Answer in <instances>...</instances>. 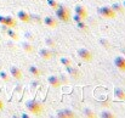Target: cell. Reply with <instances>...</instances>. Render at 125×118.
<instances>
[{
	"label": "cell",
	"instance_id": "16",
	"mask_svg": "<svg viewBox=\"0 0 125 118\" xmlns=\"http://www.w3.org/2000/svg\"><path fill=\"white\" fill-rule=\"evenodd\" d=\"M67 72H68L71 76H73V77H78V76H79V72H78L75 68H73L72 66H68V67H67Z\"/></svg>",
	"mask_w": 125,
	"mask_h": 118
},
{
	"label": "cell",
	"instance_id": "1",
	"mask_svg": "<svg viewBox=\"0 0 125 118\" xmlns=\"http://www.w3.org/2000/svg\"><path fill=\"white\" fill-rule=\"evenodd\" d=\"M26 107H27V110H28L31 113H33L34 116H40L42 113V106L40 104H38L35 100H29V101H27V102H26Z\"/></svg>",
	"mask_w": 125,
	"mask_h": 118
},
{
	"label": "cell",
	"instance_id": "19",
	"mask_svg": "<svg viewBox=\"0 0 125 118\" xmlns=\"http://www.w3.org/2000/svg\"><path fill=\"white\" fill-rule=\"evenodd\" d=\"M101 117L102 118H114L115 115L114 113H111V112H102L101 113Z\"/></svg>",
	"mask_w": 125,
	"mask_h": 118
},
{
	"label": "cell",
	"instance_id": "10",
	"mask_svg": "<svg viewBox=\"0 0 125 118\" xmlns=\"http://www.w3.org/2000/svg\"><path fill=\"white\" fill-rule=\"evenodd\" d=\"M57 117H61V118H73V117H75V115H74L72 111L62 110V111H58V112H57Z\"/></svg>",
	"mask_w": 125,
	"mask_h": 118
},
{
	"label": "cell",
	"instance_id": "27",
	"mask_svg": "<svg viewBox=\"0 0 125 118\" xmlns=\"http://www.w3.org/2000/svg\"><path fill=\"white\" fill-rule=\"evenodd\" d=\"M2 108H4V104H2V101L0 100V111H1Z\"/></svg>",
	"mask_w": 125,
	"mask_h": 118
},
{
	"label": "cell",
	"instance_id": "5",
	"mask_svg": "<svg viewBox=\"0 0 125 118\" xmlns=\"http://www.w3.org/2000/svg\"><path fill=\"white\" fill-rule=\"evenodd\" d=\"M78 56L85 62H89V61L92 60V54L89 50H86V49H79L78 50Z\"/></svg>",
	"mask_w": 125,
	"mask_h": 118
},
{
	"label": "cell",
	"instance_id": "24",
	"mask_svg": "<svg viewBox=\"0 0 125 118\" xmlns=\"http://www.w3.org/2000/svg\"><path fill=\"white\" fill-rule=\"evenodd\" d=\"M73 20H74L75 22H80V21H84L85 18H84L83 16H80V15H78V13H75V16H73Z\"/></svg>",
	"mask_w": 125,
	"mask_h": 118
},
{
	"label": "cell",
	"instance_id": "26",
	"mask_svg": "<svg viewBox=\"0 0 125 118\" xmlns=\"http://www.w3.org/2000/svg\"><path fill=\"white\" fill-rule=\"evenodd\" d=\"M46 44H47L49 46H51V47H53V46H55V43H53L51 39H46Z\"/></svg>",
	"mask_w": 125,
	"mask_h": 118
},
{
	"label": "cell",
	"instance_id": "28",
	"mask_svg": "<svg viewBox=\"0 0 125 118\" xmlns=\"http://www.w3.org/2000/svg\"><path fill=\"white\" fill-rule=\"evenodd\" d=\"M123 5H124V6H125V1H124V2H123Z\"/></svg>",
	"mask_w": 125,
	"mask_h": 118
},
{
	"label": "cell",
	"instance_id": "15",
	"mask_svg": "<svg viewBox=\"0 0 125 118\" xmlns=\"http://www.w3.org/2000/svg\"><path fill=\"white\" fill-rule=\"evenodd\" d=\"M112 9L118 12V13H124V6H122L120 4H113L112 5Z\"/></svg>",
	"mask_w": 125,
	"mask_h": 118
},
{
	"label": "cell",
	"instance_id": "22",
	"mask_svg": "<svg viewBox=\"0 0 125 118\" xmlns=\"http://www.w3.org/2000/svg\"><path fill=\"white\" fill-rule=\"evenodd\" d=\"M77 27H78L79 29H84V31H86V29H87V27H86V24L84 23V21L77 22Z\"/></svg>",
	"mask_w": 125,
	"mask_h": 118
},
{
	"label": "cell",
	"instance_id": "25",
	"mask_svg": "<svg viewBox=\"0 0 125 118\" xmlns=\"http://www.w3.org/2000/svg\"><path fill=\"white\" fill-rule=\"evenodd\" d=\"M84 112H85V115H86L87 117H96V115H95V113H92V112H91V111H89V110H85Z\"/></svg>",
	"mask_w": 125,
	"mask_h": 118
},
{
	"label": "cell",
	"instance_id": "8",
	"mask_svg": "<svg viewBox=\"0 0 125 118\" xmlns=\"http://www.w3.org/2000/svg\"><path fill=\"white\" fill-rule=\"evenodd\" d=\"M17 17H18V20H21L24 23L31 22V15L28 12H26V11H18L17 12Z\"/></svg>",
	"mask_w": 125,
	"mask_h": 118
},
{
	"label": "cell",
	"instance_id": "12",
	"mask_svg": "<svg viewBox=\"0 0 125 118\" xmlns=\"http://www.w3.org/2000/svg\"><path fill=\"white\" fill-rule=\"evenodd\" d=\"M10 73H11V76H12L13 78H16V79L22 78V72H21L17 67H15V66H12V67L10 68Z\"/></svg>",
	"mask_w": 125,
	"mask_h": 118
},
{
	"label": "cell",
	"instance_id": "18",
	"mask_svg": "<svg viewBox=\"0 0 125 118\" xmlns=\"http://www.w3.org/2000/svg\"><path fill=\"white\" fill-rule=\"evenodd\" d=\"M61 62H62L66 67L72 66V60H69V59H67V57H62V59H61Z\"/></svg>",
	"mask_w": 125,
	"mask_h": 118
},
{
	"label": "cell",
	"instance_id": "3",
	"mask_svg": "<svg viewBox=\"0 0 125 118\" xmlns=\"http://www.w3.org/2000/svg\"><path fill=\"white\" fill-rule=\"evenodd\" d=\"M98 12H100L101 16H103L106 18H115V16H117V12L112 7H109V6H102V7H100L98 9Z\"/></svg>",
	"mask_w": 125,
	"mask_h": 118
},
{
	"label": "cell",
	"instance_id": "4",
	"mask_svg": "<svg viewBox=\"0 0 125 118\" xmlns=\"http://www.w3.org/2000/svg\"><path fill=\"white\" fill-rule=\"evenodd\" d=\"M0 23L6 27H10V28H15L17 26L16 20L12 18L11 16H0Z\"/></svg>",
	"mask_w": 125,
	"mask_h": 118
},
{
	"label": "cell",
	"instance_id": "23",
	"mask_svg": "<svg viewBox=\"0 0 125 118\" xmlns=\"http://www.w3.org/2000/svg\"><path fill=\"white\" fill-rule=\"evenodd\" d=\"M0 77H1V79H2L4 82H10V77H9L5 72H0Z\"/></svg>",
	"mask_w": 125,
	"mask_h": 118
},
{
	"label": "cell",
	"instance_id": "6",
	"mask_svg": "<svg viewBox=\"0 0 125 118\" xmlns=\"http://www.w3.org/2000/svg\"><path fill=\"white\" fill-rule=\"evenodd\" d=\"M114 65L118 70H120L122 72H125V59L123 56H117L114 59Z\"/></svg>",
	"mask_w": 125,
	"mask_h": 118
},
{
	"label": "cell",
	"instance_id": "17",
	"mask_svg": "<svg viewBox=\"0 0 125 118\" xmlns=\"http://www.w3.org/2000/svg\"><path fill=\"white\" fill-rule=\"evenodd\" d=\"M23 49H24V51H27V52H33V46H32L29 43H24V44H23Z\"/></svg>",
	"mask_w": 125,
	"mask_h": 118
},
{
	"label": "cell",
	"instance_id": "20",
	"mask_svg": "<svg viewBox=\"0 0 125 118\" xmlns=\"http://www.w3.org/2000/svg\"><path fill=\"white\" fill-rule=\"evenodd\" d=\"M7 34L12 38V39H15V40H17L18 39V35H17V33H15L13 31H11V29H7Z\"/></svg>",
	"mask_w": 125,
	"mask_h": 118
},
{
	"label": "cell",
	"instance_id": "14",
	"mask_svg": "<svg viewBox=\"0 0 125 118\" xmlns=\"http://www.w3.org/2000/svg\"><path fill=\"white\" fill-rule=\"evenodd\" d=\"M29 73L32 74V76H34L35 78H38V77H40L42 76V71L38 68V67H35V66H29Z\"/></svg>",
	"mask_w": 125,
	"mask_h": 118
},
{
	"label": "cell",
	"instance_id": "13",
	"mask_svg": "<svg viewBox=\"0 0 125 118\" xmlns=\"http://www.w3.org/2000/svg\"><path fill=\"white\" fill-rule=\"evenodd\" d=\"M39 55L42 56V59H44V60H50L52 57V52L49 51L47 49H42L39 51Z\"/></svg>",
	"mask_w": 125,
	"mask_h": 118
},
{
	"label": "cell",
	"instance_id": "2",
	"mask_svg": "<svg viewBox=\"0 0 125 118\" xmlns=\"http://www.w3.org/2000/svg\"><path fill=\"white\" fill-rule=\"evenodd\" d=\"M56 16H57V18L58 20H61L62 22H68L69 21V11L64 7V6H62V5H60L58 4V7L56 9Z\"/></svg>",
	"mask_w": 125,
	"mask_h": 118
},
{
	"label": "cell",
	"instance_id": "21",
	"mask_svg": "<svg viewBox=\"0 0 125 118\" xmlns=\"http://www.w3.org/2000/svg\"><path fill=\"white\" fill-rule=\"evenodd\" d=\"M47 2H49V5H50L53 10H56V9L58 7V2H56L55 0H47Z\"/></svg>",
	"mask_w": 125,
	"mask_h": 118
},
{
	"label": "cell",
	"instance_id": "7",
	"mask_svg": "<svg viewBox=\"0 0 125 118\" xmlns=\"http://www.w3.org/2000/svg\"><path fill=\"white\" fill-rule=\"evenodd\" d=\"M42 22H44L45 26H47V27H50V28H56V27L58 26V22H57L55 18L50 17V16H46V17L42 20Z\"/></svg>",
	"mask_w": 125,
	"mask_h": 118
},
{
	"label": "cell",
	"instance_id": "11",
	"mask_svg": "<svg viewBox=\"0 0 125 118\" xmlns=\"http://www.w3.org/2000/svg\"><path fill=\"white\" fill-rule=\"evenodd\" d=\"M74 11H75V13L83 16L84 18L87 17V11H86V9H85L84 6H82V5H77V6L74 7Z\"/></svg>",
	"mask_w": 125,
	"mask_h": 118
},
{
	"label": "cell",
	"instance_id": "9",
	"mask_svg": "<svg viewBox=\"0 0 125 118\" xmlns=\"http://www.w3.org/2000/svg\"><path fill=\"white\" fill-rule=\"evenodd\" d=\"M47 82H49V84H50L51 86H53V88H58V86L62 84L61 79L58 78V77H55V76H50V77L47 78Z\"/></svg>",
	"mask_w": 125,
	"mask_h": 118
}]
</instances>
